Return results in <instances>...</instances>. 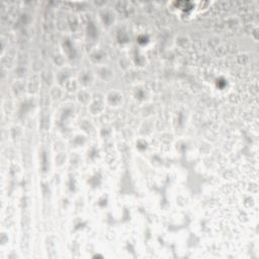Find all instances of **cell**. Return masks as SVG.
<instances>
[{
  "label": "cell",
  "instance_id": "obj_1",
  "mask_svg": "<svg viewBox=\"0 0 259 259\" xmlns=\"http://www.w3.org/2000/svg\"><path fill=\"white\" fill-rule=\"evenodd\" d=\"M211 6V2H191V1H180V2H169L168 7L171 12L178 15L180 18L186 20L195 17V15L204 12Z\"/></svg>",
  "mask_w": 259,
  "mask_h": 259
}]
</instances>
